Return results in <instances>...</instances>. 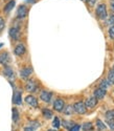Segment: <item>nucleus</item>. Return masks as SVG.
Instances as JSON below:
<instances>
[{
	"label": "nucleus",
	"instance_id": "obj_36",
	"mask_svg": "<svg viewBox=\"0 0 114 131\" xmlns=\"http://www.w3.org/2000/svg\"><path fill=\"white\" fill-rule=\"evenodd\" d=\"M48 131H56V130H54V129H49Z\"/></svg>",
	"mask_w": 114,
	"mask_h": 131
},
{
	"label": "nucleus",
	"instance_id": "obj_14",
	"mask_svg": "<svg viewBox=\"0 0 114 131\" xmlns=\"http://www.w3.org/2000/svg\"><path fill=\"white\" fill-rule=\"evenodd\" d=\"M3 74L5 75V77L7 78V79H9V80H13L14 78H15V73H14V70L10 68L9 66H6L5 68H4V70H3Z\"/></svg>",
	"mask_w": 114,
	"mask_h": 131
},
{
	"label": "nucleus",
	"instance_id": "obj_11",
	"mask_svg": "<svg viewBox=\"0 0 114 131\" xmlns=\"http://www.w3.org/2000/svg\"><path fill=\"white\" fill-rule=\"evenodd\" d=\"M25 51H26V48H25L24 44H21V43L15 47V50H14L15 54H16V56H18V57L23 56V54L25 53Z\"/></svg>",
	"mask_w": 114,
	"mask_h": 131
},
{
	"label": "nucleus",
	"instance_id": "obj_3",
	"mask_svg": "<svg viewBox=\"0 0 114 131\" xmlns=\"http://www.w3.org/2000/svg\"><path fill=\"white\" fill-rule=\"evenodd\" d=\"M8 35H9L10 39H12L13 41L19 40V38H20V29H19V27H17V26L10 27L9 30H8Z\"/></svg>",
	"mask_w": 114,
	"mask_h": 131
},
{
	"label": "nucleus",
	"instance_id": "obj_31",
	"mask_svg": "<svg viewBox=\"0 0 114 131\" xmlns=\"http://www.w3.org/2000/svg\"><path fill=\"white\" fill-rule=\"evenodd\" d=\"M97 0H87V3L90 5V6H93L95 3H96Z\"/></svg>",
	"mask_w": 114,
	"mask_h": 131
},
{
	"label": "nucleus",
	"instance_id": "obj_32",
	"mask_svg": "<svg viewBox=\"0 0 114 131\" xmlns=\"http://www.w3.org/2000/svg\"><path fill=\"white\" fill-rule=\"evenodd\" d=\"M24 131H36V129L33 127H31V126H27V127L24 128Z\"/></svg>",
	"mask_w": 114,
	"mask_h": 131
},
{
	"label": "nucleus",
	"instance_id": "obj_20",
	"mask_svg": "<svg viewBox=\"0 0 114 131\" xmlns=\"http://www.w3.org/2000/svg\"><path fill=\"white\" fill-rule=\"evenodd\" d=\"M82 128H83L84 131H92L93 130V125H92V123L87 122V123H84Z\"/></svg>",
	"mask_w": 114,
	"mask_h": 131
},
{
	"label": "nucleus",
	"instance_id": "obj_26",
	"mask_svg": "<svg viewBox=\"0 0 114 131\" xmlns=\"http://www.w3.org/2000/svg\"><path fill=\"white\" fill-rule=\"evenodd\" d=\"M63 125H64V127L65 128H67V129H70L74 124H73V122H67V121H63Z\"/></svg>",
	"mask_w": 114,
	"mask_h": 131
},
{
	"label": "nucleus",
	"instance_id": "obj_9",
	"mask_svg": "<svg viewBox=\"0 0 114 131\" xmlns=\"http://www.w3.org/2000/svg\"><path fill=\"white\" fill-rule=\"evenodd\" d=\"M96 105H97V100L95 99L94 96H90V97H88V99L85 101V106H86V108L92 109V108H94Z\"/></svg>",
	"mask_w": 114,
	"mask_h": 131
},
{
	"label": "nucleus",
	"instance_id": "obj_16",
	"mask_svg": "<svg viewBox=\"0 0 114 131\" xmlns=\"http://www.w3.org/2000/svg\"><path fill=\"white\" fill-rule=\"evenodd\" d=\"M96 129L98 131H106L107 130V126L105 125V123H102L99 118L96 119Z\"/></svg>",
	"mask_w": 114,
	"mask_h": 131
},
{
	"label": "nucleus",
	"instance_id": "obj_34",
	"mask_svg": "<svg viewBox=\"0 0 114 131\" xmlns=\"http://www.w3.org/2000/svg\"><path fill=\"white\" fill-rule=\"evenodd\" d=\"M109 2H110V6H111L112 10H114V0H109Z\"/></svg>",
	"mask_w": 114,
	"mask_h": 131
},
{
	"label": "nucleus",
	"instance_id": "obj_1",
	"mask_svg": "<svg viewBox=\"0 0 114 131\" xmlns=\"http://www.w3.org/2000/svg\"><path fill=\"white\" fill-rule=\"evenodd\" d=\"M95 14H96V16L100 20H105L107 18V7H106V4H104V3L98 4L97 7H96V10H95Z\"/></svg>",
	"mask_w": 114,
	"mask_h": 131
},
{
	"label": "nucleus",
	"instance_id": "obj_27",
	"mask_svg": "<svg viewBox=\"0 0 114 131\" xmlns=\"http://www.w3.org/2000/svg\"><path fill=\"white\" fill-rule=\"evenodd\" d=\"M4 26H5V21H4V19L2 17H0V32L3 30Z\"/></svg>",
	"mask_w": 114,
	"mask_h": 131
},
{
	"label": "nucleus",
	"instance_id": "obj_37",
	"mask_svg": "<svg viewBox=\"0 0 114 131\" xmlns=\"http://www.w3.org/2000/svg\"><path fill=\"white\" fill-rule=\"evenodd\" d=\"M1 46H3V43H1V44H0V48H1Z\"/></svg>",
	"mask_w": 114,
	"mask_h": 131
},
{
	"label": "nucleus",
	"instance_id": "obj_21",
	"mask_svg": "<svg viewBox=\"0 0 114 131\" xmlns=\"http://www.w3.org/2000/svg\"><path fill=\"white\" fill-rule=\"evenodd\" d=\"M19 121V111L17 110V108H13V122L17 123Z\"/></svg>",
	"mask_w": 114,
	"mask_h": 131
},
{
	"label": "nucleus",
	"instance_id": "obj_10",
	"mask_svg": "<svg viewBox=\"0 0 114 131\" xmlns=\"http://www.w3.org/2000/svg\"><path fill=\"white\" fill-rule=\"evenodd\" d=\"M9 61H10V59H9V56H8L7 51H3V52L0 53V64H1V65L6 66Z\"/></svg>",
	"mask_w": 114,
	"mask_h": 131
},
{
	"label": "nucleus",
	"instance_id": "obj_29",
	"mask_svg": "<svg viewBox=\"0 0 114 131\" xmlns=\"http://www.w3.org/2000/svg\"><path fill=\"white\" fill-rule=\"evenodd\" d=\"M79 129H81V126L74 124V125L69 129V131H79Z\"/></svg>",
	"mask_w": 114,
	"mask_h": 131
},
{
	"label": "nucleus",
	"instance_id": "obj_25",
	"mask_svg": "<svg viewBox=\"0 0 114 131\" xmlns=\"http://www.w3.org/2000/svg\"><path fill=\"white\" fill-rule=\"evenodd\" d=\"M106 118L107 119H113L114 121V109L113 110H109L106 112Z\"/></svg>",
	"mask_w": 114,
	"mask_h": 131
},
{
	"label": "nucleus",
	"instance_id": "obj_38",
	"mask_svg": "<svg viewBox=\"0 0 114 131\" xmlns=\"http://www.w3.org/2000/svg\"><path fill=\"white\" fill-rule=\"evenodd\" d=\"M113 71H114V66H113Z\"/></svg>",
	"mask_w": 114,
	"mask_h": 131
},
{
	"label": "nucleus",
	"instance_id": "obj_28",
	"mask_svg": "<svg viewBox=\"0 0 114 131\" xmlns=\"http://www.w3.org/2000/svg\"><path fill=\"white\" fill-rule=\"evenodd\" d=\"M109 37L111 39H114V26H112V25L109 28Z\"/></svg>",
	"mask_w": 114,
	"mask_h": 131
},
{
	"label": "nucleus",
	"instance_id": "obj_5",
	"mask_svg": "<svg viewBox=\"0 0 114 131\" xmlns=\"http://www.w3.org/2000/svg\"><path fill=\"white\" fill-rule=\"evenodd\" d=\"M27 14H28V8H27V6L26 5H20L19 7H18V9H17V17L19 18V19H22V18H25L26 16H27Z\"/></svg>",
	"mask_w": 114,
	"mask_h": 131
},
{
	"label": "nucleus",
	"instance_id": "obj_17",
	"mask_svg": "<svg viewBox=\"0 0 114 131\" xmlns=\"http://www.w3.org/2000/svg\"><path fill=\"white\" fill-rule=\"evenodd\" d=\"M15 4H16L15 0H10V1H9V2L4 6V13H9L10 10H12V9L14 8Z\"/></svg>",
	"mask_w": 114,
	"mask_h": 131
},
{
	"label": "nucleus",
	"instance_id": "obj_33",
	"mask_svg": "<svg viewBox=\"0 0 114 131\" xmlns=\"http://www.w3.org/2000/svg\"><path fill=\"white\" fill-rule=\"evenodd\" d=\"M109 22L112 24V26H114V15H112L110 17V20H109Z\"/></svg>",
	"mask_w": 114,
	"mask_h": 131
},
{
	"label": "nucleus",
	"instance_id": "obj_22",
	"mask_svg": "<svg viewBox=\"0 0 114 131\" xmlns=\"http://www.w3.org/2000/svg\"><path fill=\"white\" fill-rule=\"evenodd\" d=\"M109 85H110V83L108 82V80H102V81L99 83V88L106 90L108 87H109Z\"/></svg>",
	"mask_w": 114,
	"mask_h": 131
},
{
	"label": "nucleus",
	"instance_id": "obj_8",
	"mask_svg": "<svg viewBox=\"0 0 114 131\" xmlns=\"http://www.w3.org/2000/svg\"><path fill=\"white\" fill-rule=\"evenodd\" d=\"M51 97H52V92L47 91V90H43L40 93V99L45 102V103H49L51 101Z\"/></svg>",
	"mask_w": 114,
	"mask_h": 131
},
{
	"label": "nucleus",
	"instance_id": "obj_35",
	"mask_svg": "<svg viewBox=\"0 0 114 131\" xmlns=\"http://www.w3.org/2000/svg\"><path fill=\"white\" fill-rule=\"evenodd\" d=\"M26 1H28L29 3H35V2H36V0H26Z\"/></svg>",
	"mask_w": 114,
	"mask_h": 131
},
{
	"label": "nucleus",
	"instance_id": "obj_7",
	"mask_svg": "<svg viewBox=\"0 0 114 131\" xmlns=\"http://www.w3.org/2000/svg\"><path fill=\"white\" fill-rule=\"evenodd\" d=\"M25 103L28 104L29 106L33 107V108H37L38 107V100H37V97L31 95V94L25 96Z\"/></svg>",
	"mask_w": 114,
	"mask_h": 131
},
{
	"label": "nucleus",
	"instance_id": "obj_6",
	"mask_svg": "<svg viewBox=\"0 0 114 131\" xmlns=\"http://www.w3.org/2000/svg\"><path fill=\"white\" fill-rule=\"evenodd\" d=\"M64 107H65V102H64V100H62V99H56V100L53 102V109H54L55 111H58V112L63 111Z\"/></svg>",
	"mask_w": 114,
	"mask_h": 131
},
{
	"label": "nucleus",
	"instance_id": "obj_15",
	"mask_svg": "<svg viewBox=\"0 0 114 131\" xmlns=\"http://www.w3.org/2000/svg\"><path fill=\"white\" fill-rule=\"evenodd\" d=\"M13 102L16 105H21L22 100H21V92L20 91H15L13 95Z\"/></svg>",
	"mask_w": 114,
	"mask_h": 131
},
{
	"label": "nucleus",
	"instance_id": "obj_2",
	"mask_svg": "<svg viewBox=\"0 0 114 131\" xmlns=\"http://www.w3.org/2000/svg\"><path fill=\"white\" fill-rule=\"evenodd\" d=\"M72 107H73V111H75L78 114H85L87 111L85 103H83V102H76Z\"/></svg>",
	"mask_w": 114,
	"mask_h": 131
},
{
	"label": "nucleus",
	"instance_id": "obj_23",
	"mask_svg": "<svg viewBox=\"0 0 114 131\" xmlns=\"http://www.w3.org/2000/svg\"><path fill=\"white\" fill-rule=\"evenodd\" d=\"M52 126H53L54 128H59V127L61 126V121H60V118H59L58 116H55V117L53 118V121H52Z\"/></svg>",
	"mask_w": 114,
	"mask_h": 131
},
{
	"label": "nucleus",
	"instance_id": "obj_24",
	"mask_svg": "<svg viewBox=\"0 0 114 131\" xmlns=\"http://www.w3.org/2000/svg\"><path fill=\"white\" fill-rule=\"evenodd\" d=\"M108 82L110 83V85L114 84V71L111 70L109 73H108Z\"/></svg>",
	"mask_w": 114,
	"mask_h": 131
},
{
	"label": "nucleus",
	"instance_id": "obj_19",
	"mask_svg": "<svg viewBox=\"0 0 114 131\" xmlns=\"http://www.w3.org/2000/svg\"><path fill=\"white\" fill-rule=\"evenodd\" d=\"M63 112L66 114V115H71L73 113V107L71 105H65L64 109H63Z\"/></svg>",
	"mask_w": 114,
	"mask_h": 131
},
{
	"label": "nucleus",
	"instance_id": "obj_12",
	"mask_svg": "<svg viewBox=\"0 0 114 131\" xmlns=\"http://www.w3.org/2000/svg\"><path fill=\"white\" fill-rule=\"evenodd\" d=\"M32 73V68L31 67H24L20 70V75L22 79H27L29 75Z\"/></svg>",
	"mask_w": 114,
	"mask_h": 131
},
{
	"label": "nucleus",
	"instance_id": "obj_13",
	"mask_svg": "<svg viewBox=\"0 0 114 131\" xmlns=\"http://www.w3.org/2000/svg\"><path fill=\"white\" fill-rule=\"evenodd\" d=\"M107 91L104 90V89H100V88H97L94 90V97L96 100H101V99H104L105 95H106Z\"/></svg>",
	"mask_w": 114,
	"mask_h": 131
},
{
	"label": "nucleus",
	"instance_id": "obj_18",
	"mask_svg": "<svg viewBox=\"0 0 114 131\" xmlns=\"http://www.w3.org/2000/svg\"><path fill=\"white\" fill-rule=\"evenodd\" d=\"M42 114H43V116L45 117V118H51L52 117V115H53V113H52V111L50 110V109H47V108H44L43 110H42Z\"/></svg>",
	"mask_w": 114,
	"mask_h": 131
},
{
	"label": "nucleus",
	"instance_id": "obj_4",
	"mask_svg": "<svg viewBox=\"0 0 114 131\" xmlns=\"http://www.w3.org/2000/svg\"><path fill=\"white\" fill-rule=\"evenodd\" d=\"M37 88H38V85H37V82L35 80H28L25 84V89L29 92H36L37 91Z\"/></svg>",
	"mask_w": 114,
	"mask_h": 131
},
{
	"label": "nucleus",
	"instance_id": "obj_30",
	"mask_svg": "<svg viewBox=\"0 0 114 131\" xmlns=\"http://www.w3.org/2000/svg\"><path fill=\"white\" fill-rule=\"evenodd\" d=\"M107 124L109 125L111 130H114V121L113 119H107Z\"/></svg>",
	"mask_w": 114,
	"mask_h": 131
}]
</instances>
